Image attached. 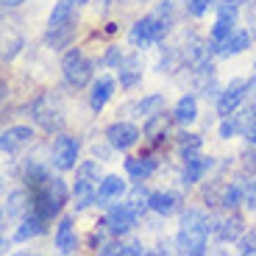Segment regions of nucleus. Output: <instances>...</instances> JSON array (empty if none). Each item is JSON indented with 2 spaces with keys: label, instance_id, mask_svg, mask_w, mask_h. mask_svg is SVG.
<instances>
[{
  "label": "nucleus",
  "instance_id": "obj_22",
  "mask_svg": "<svg viewBox=\"0 0 256 256\" xmlns=\"http://www.w3.org/2000/svg\"><path fill=\"white\" fill-rule=\"evenodd\" d=\"M45 223H48V220L42 218V214L31 212V214H28V218L22 220V226L17 228V234H14V237H17V242H28L31 237H39V234L45 231Z\"/></svg>",
  "mask_w": 256,
  "mask_h": 256
},
{
  "label": "nucleus",
  "instance_id": "obj_31",
  "mask_svg": "<svg viewBox=\"0 0 256 256\" xmlns=\"http://www.w3.org/2000/svg\"><path fill=\"white\" fill-rule=\"evenodd\" d=\"M240 131H242V122H240L237 112H234V114H228V117H223V122H220V136H223V140L237 136Z\"/></svg>",
  "mask_w": 256,
  "mask_h": 256
},
{
  "label": "nucleus",
  "instance_id": "obj_18",
  "mask_svg": "<svg viewBox=\"0 0 256 256\" xmlns=\"http://www.w3.org/2000/svg\"><path fill=\"white\" fill-rule=\"evenodd\" d=\"M154 170H156V159H154V156H131V159H126V173L131 176L134 181L150 178Z\"/></svg>",
  "mask_w": 256,
  "mask_h": 256
},
{
  "label": "nucleus",
  "instance_id": "obj_4",
  "mask_svg": "<svg viewBox=\"0 0 256 256\" xmlns=\"http://www.w3.org/2000/svg\"><path fill=\"white\" fill-rule=\"evenodd\" d=\"M98 178H100L98 162H84L76 167V192H72L76 195V212H84L98 200Z\"/></svg>",
  "mask_w": 256,
  "mask_h": 256
},
{
  "label": "nucleus",
  "instance_id": "obj_6",
  "mask_svg": "<svg viewBox=\"0 0 256 256\" xmlns=\"http://www.w3.org/2000/svg\"><path fill=\"white\" fill-rule=\"evenodd\" d=\"M31 114L45 131H58L64 126V109H62V103H58V98L50 95V92H45V95H39L34 100Z\"/></svg>",
  "mask_w": 256,
  "mask_h": 256
},
{
  "label": "nucleus",
  "instance_id": "obj_30",
  "mask_svg": "<svg viewBox=\"0 0 256 256\" xmlns=\"http://www.w3.org/2000/svg\"><path fill=\"white\" fill-rule=\"evenodd\" d=\"M200 145H204V140H200L198 134H178V148H181V159H186V156H192V154H198L200 150Z\"/></svg>",
  "mask_w": 256,
  "mask_h": 256
},
{
  "label": "nucleus",
  "instance_id": "obj_2",
  "mask_svg": "<svg viewBox=\"0 0 256 256\" xmlns=\"http://www.w3.org/2000/svg\"><path fill=\"white\" fill-rule=\"evenodd\" d=\"M206 237H209V223H206L200 209H186L181 218V228L176 234V245L181 254L200 256L206 254Z\"/></svg>",
  "mask_w": 256,
  "mask_h": 256
},
{
  "label": "nucleus",
  "instance_id": "obj_24",
  "mask_svg": "<svg viewBox=\"0 0 256 256\" xmlns=\"http://www.w3.org/2000/svg\"><path fill=\"white\" fill-rule=\"evenodd\" d=\"M48 176H50V173H48V167L42 164V162H36V159H28V162H26L22 178H26V186H28V190H36V186L42 184Z\"/></svg>",
  "mask_w": 256,
  "mask_h": 256
},
{
  "label": "nucleus",
  "instance_id": "obj_19",
  "mask_svg": "<svg viewBox=\"0 0 256 256\" xmlns=\"http://www.w3.org/2000/svg\"><path fill=\"white\" fill-rule=\"evenodd\" d=\"M56 248L62 250V254H72V250L78 248L76 228H72V218H70V214L58 220V228H56Z\"/></svg>",
  "mask_w": 256,
  "mask_h": 256
},
{
  "label": "nucleus",
  "instance_id": "obj_44",
  "mask_svg": "<svg viewBox=\"0 0 256 256\" xmlns=\"http://www.w3.org/2000/svg\"><path fill=\"white\" fill-rule=\"evenodd\" d=\"M250 90H254V92H256V76H254V78H250Z\"/></svg>",
  "mask_w": 256,
  "mask_h": 256
},
{
  "label": "nucleus",
  "instance_id": "obj_21",
  "mask_svg": "<svg viewBox=\"0 0 256 256\" xmlns=\"http://www.w3.org/2000/svg\"><path fill=\"white\" fill-rule=\"evenodd\" d=\"M248 45H250V34L248 31H234L223 45H218L214 50H218V56L228 58V56H237V53L248 50Z\"/></svg>",
  "mask_w": 256,
  "mask_h": 256
},
{
  "label": "nucleus",
  "instance_id": "obj_3",
  "mask_svg": "<svg viewBox=\"0 0 256 256\" xmlns=\"http://www.w3.org/2000/svg\"><path fill=\"white\" fill-rule=\"evenodd\" d=\"M62 72H64V81L70 84L72 90H84V86L92 81L95 64L86 58V53H84L81 48H72V50H67L62 58Z\"/></svg>",
  "mask_w": 256,
  "mask_h": 256
},
{
  "label": "nucleus",
  "instance_id": "obj_41",
  "mask_svg": "<svg viewBox=\"0 0 256 256\" xmlns=\"http://www.w3.org/2000/svg\"><path fill=\"white\" fill-rule=\"evenodd\" d=\"M248 22H250V31L256 34V0L248 3Z\"/></svg>",
  "mask_w": 256,
  "mask_h": 256
},
{
  "label": "nucleus",
  "instance_id": "obj_33",
  "mask_svg": "<svg viewBox=\"0 0 256 256\" xmlns=\"http://www.w3.org/2000/svg\"><path fill=\"white\" fill-rule=\"evenodd\" d=\"M237 250H240V254H245V256L256 254V228L242 231V237L237 240Z\"/></svg>",
  "mask_w": 256,
  "mask_h": 256
},
{
  "label": "nucleus",
  "instance_id": "obj_12",
  "mask_svg": "<svg viewBox=\"0 0 256 256\" xmlns=\"http://www.w3.org/2000/svg\"><path fill=\"white\" fill-rule=\"evenodd\" d=\"M122 195H126V181L120 178V176H106V178L100 181V186H98V206H109L114 204V200H120Z\"/></svg>",
  "mask_w": 256,
  "mask_h": 256
},
{
  "label": "nucleus",
  "instance_id": "obj_13",
  "mask_svg": "<svg viewBox=\"0 0 256 256\" xmlns=\"http://www.w3.org/2000/svg\"><path fill=\"white\" fill-rule=\"evenodd\" d=\"M181 209V195L176 192H150V212L162 214V218H170Z\"/></svg>",
  "mask_w": 256,
  "mask_h": 256
},
{
  "label": "nucleus",
  "instance_id": "obj_35",
  "mask_svg": "<svg viewBox=\"0 0 256 256\" xmlns=\"http://www.w3.org/2000/svg\"><path fill=\"white\" fill-rule=\"evenodd\" d=\"M212 6H214V0H190V3H186V12H190L192 17H204Z\"/></svg>",
  "mask_w": 256,
  "mask_h": 256
},
{
  "label": "nucleus",
  "instance_id": "obj_27",
  "mask_svg": "<svg viewBox=\"0 0 256 256\" xmlns=\"http://www.w3.org/2000/svg\"><path fill=\"white\" fill-rule=\"evenodd\" d=\"M136 112H140L142 117H154V114H159V112H164V95L142 98V100L136 103Z\"/></svg>",
  "mask_w": 256,
  "mask_h": 256
},
{
  "label": "nucleus",
  "instance_id": "obj_26",
  "mask_svg": "<svg viewBox=\"0 0 256 256\" xmlns=\"http://www.w3.org/2000/svg\"><path fill=\"white\" fill-rule=\"evenodd\" d=\"M234 34V20H228V17H218V22L212 26V50L218 45H223L226 39Z\"/></svg>",
  "mask_w": 256,
  "mask_h": 256
},
{
  "label": "nucleus",
  "instance_id": "obj_36",
  "mask_svg": "<svg viewBox=\"0 0 256 256\" xmlns=\"http://www.w3.org/2000/svg\"><path fill=\"white\" fill-rule=\"evenodd\" d=\"M122 53H120V48H109V50H106V56H103V64H109V67H120L122 64Z\"/></svg>",
  "mask_w": 256,
  "mask_h": 256
},
{
  "label": "nucleus",
  "instance_id": "obj_9",
  "mask_svg": "<svg viewBox=\"0 0 256 256\" xmlns=\"http://www.w3.org/2000/svg\"><path fill=\"white\" fill-rule=\"evenodd\" d=\"M136 220H140V214H136V209L131 204H117L109 209V214H106V228L112 231V234H128V231L136 226Z\"/></svg>",
  "mask_w": 256,
  "mask_h": 256
},
{
  "label": "nucleus",
  "instance_id": "obj_5",
  "mask_svg": "<svg viewBox=\"0 0 256 256\" xmlns=\"http://www.w3.org/2000/svg\"><path fill=\"white\" fill-rule=\"evenodd\" d=\"M167 28H170V22H167L164 17H159V14H148V17H142L140 22L131 28L128 39H131V45L134 48H148V45H154V42H162L164 34H167Z\"/></svg>",
  "mask_w": 256,
  "mask_h": 256
},
{
  "label": "nucleus",
  "instance_id": "obj_16",
  "mask_svg": "<svg viewBox=\"0 0 256 256\" xmlns=\"http://www.w3.org/2000/svg\"><path fill=\"white\" fill-rule=\"evenodd\" d=\"M209 167H212V159L192 154L184 159V176H181V178H184V184H198V181L209 173Z\"/></svg>",
  "mask_w": 256,
  "mask_h": 256
},
{
  "label": "nucleus",
  "instance_id": "obj_23",
  "mask_svg": "<svg viewBox=\"0 0 256 256\" xmlns=\"http://www.w3.org/2000/svg\"><path fill=\"white\" fill-rule=\"evenodd\" d=\"M173 120L181 122V126H190V122L198 120V100H195V95H184L178 103H176Z\"/></svg>",
  "mask_w": 256,
  "mask_h": 256
},
{
  "label": "nucleus",
  "instance_id": "obj_29",
  "mask_svg": "<svg viewBox=\"0 0 256 256\" xmlns=\"http://www.w3.org/2000/svg\"><path fill=\"white\" fill-rule=\"evenodd\" d=\"M142 134L150 136V140L164 136L167 134V117H164V112H159V114H154V117H148V126H145V131H142Z\"/></svg>",
  "mask_w": 256,
  "mask_h": 256
},
{
  "label": "nucleus",
  "instance_id": "obj_8",
  "mask_svg": "<svg viewBox=\"0 0 256 256\" xmlns=\"http://www.w3.org/2000/svg\"><path fill=\"white\" fill-rule=\"evenodd\" d=\"M140 128L134 122H126V120H117L106 128V142H109L114 150H128V148H134L140 142Z\"/></svg>",
  "mask_w": 256,
  "mask_h": 256
},
{
  "label": "nucleus",
  "instance_id": "obj_17",
  "mask_svg": "<svg viewBox=\"0 0 256 256\" xmlns=\"http://www.w3.org/2000/svg\"><path fill=\"white\" fill-rule=\"evenodd\" d=\"M242 218H237V214H228V218L218 220V226H214V234H218L220 242H237L240 237H242Z\"/></svg>",
  "mask_w": 256,
  "mask_h": 256
},
{
  "label": "nucleus",
  "instance_id": "obj_28",
  "mask_svg": "<svg viewBox=\"0 0 256 256\" xmlns=\"http://www.w3.org/2000/svg\"><path fill=\"white\" fill-rule=\"evenodd\" d=\"M242 200H245V186H240V184H226V186H223L220 206H226V209H234V206H240Z\"/></svg>",
  "mask_w": 256,
  "mask_h": 256
},
{
  "label": "nucleus",
  "instance_id": "obj_32",
  "mask_svg": "<svg viewBox=\"0 0 256 256\" xmlns=\"http://www.w3.org/2000/svg\"><path fill=\"white\" fill-rule=\"evenodd\" d=\"M250 3V0H220L218 3V17H228V20H237L240 8Z\"/></svg>",
  "mask_w": 256,
  "mask_h": 256
},
{
  "label": "nucleus",
  "instance_id": "obj_7",
  "mask_svg": "<svg viewBox=\"0 0 256 256\" xmlns=\"http://www.w3.org/2000/svg\"><path fill=\"white\" fill-rule=\"evenodd\" d=\"M53 167L56 170H76V162H78V140L76 136H67V134H58L56 142H53V156H50Z\"/></svg>",
  "mask_w": 256,
  "mask_h": 256
},
{
  "label": "nucleus",
  "instance_id": "obj_15",
  "mask_svg": "<svg viewBox=\"0 0 256 256\" xmlns=\"http://www.w3.org/2000/svg\"><path fill=\"white\" fill-rule=\"evenodd\" d=\"M76 3L72 0H58L50 12V20H48V31H56V28H67L76 26V14H72Z\"/></svg>",
  "mask_w": 256,
  "mask_h": 256
},
{
  "label": "nucleus",
  "instance_id": "obj_14",
  "mask_svg": "<svg viewBox=\"0 0 256 256\" xmlns=\"http://www.w3.org/2000/svg\"><path fill=\"white\" fill-rule=\"evenodd\" d=\"M112 95H114V78L100 76L95 84H92V92H90V106H92V112H100L103 106L109 103Z\"/></svg>",
  "mask_w": 256,
  "mask_h": 256
},
{
  "label": "nucleus",
  "instance_id": "obj_11",
  "mask_svg": "<svg viewBox=\"0 0 256 256\" xmlns=\"http://www.w3.org/2000/svg\"><path fill=\"white\" fill-rule=\"evenodd\" d=\"M31 142H34V128H28V126H12L0 136V148H3L6 156H14L20 148L31 145Z\"/></svg>",
  "mask_w": 256,
  "mask_h": 256
},
{
  "label": "nucleus",
  "instance_id": "obj_20",
  "mask_svg": "<svg viewBox=\"0 0 256 256\" xmlns=\"http://www.w3.org/2000/svg\"><path fill=\"white\" fill-rule=\"evenodd\" d=\"M117 70H120V86L122 90H134L136 84L142 81V64H140L136 56L122 58V64L117 67Z\"/></svg>",
  "mask_w": 256,
  "mask_h": 256
},
{
  "label": "nucleus",
  "instance_id": "obj_10",
  "mask_svg": "<svg viewBox=\"0 0 256 256\" xmlns=\"http://www.w3.org/2000/svg\"><path fill=\"white\" fill-rule=\"evenodd\" d=\"M248 90H250V81L234 78V81H231L228 86L220 92V98H218V114L220 117L234 114V112L240 109V103H242V98H245V92H248Z\"/></svg>",
  "mask_w": 256,
  "mask_h": 256
},
{
  "label": "nucleus",
  "instance_id": "obj_40",
  "mask_svg": "<svg viewBox=\"0 0 256 256\" xmlns=\"http://www.w3.org/2000/svg\"><path fill=\"white\" fill-rule=\"evenodd\" d=\"M120 254H145L142 242H120Z\"/></svg>",
  "mask_w": 256,
  "mask_h": 256
},
{
  "label": "nucleus",
  "instance_id": "obj_43",
  "mask_svg": "<svg viewBox=\"0 0 256 256\" xmlns=\"http://www.w3.org/2000/svg\"><path fill=\"white\" fill-rule=\"evenodd\" d=\"M248 114H250V117H256V100H250V106H248Z\"/></svg>",
  "mask_w": 256,
  "mask_h": 256
},
{
  "label": "nucleus",
  "instance_id": "obj_45",
  "mask_svg": "<svg viewBox=\"0 0 256 256\" xmlns=\"http://www.w3.org/2000/svg\"><path fill=\"white\" fill-rule=\"evenodd\" d=\"M72 3H76V6H84V3H90V0H72Z\"/></svg>",
  "mask_w": 256,
  "mask_h": 256
},
{
  "label": "nucleus",
  "instance_id": "obj_39",
  "mask_svg": "<svg viewBox=\"0 0 256 256\" xmlns=\"http://www.w3.org/2000/svg\"><path fill=\"white\" fill-rule=\"evenodd\" d=\"M242 136L250 142V145H256V117H250V120L242 126Z\"/></svg>",
  "mask_w": 256,
  "mask_h": 256
},
{
  "label": "nucleus",
  "instance_id": "obj_37",
  "mask_svg": "<svg viewBox=\"0 0 256 256\" xmlns=\"http://www.w3.org/2000/svg\"><path fill=\"white\" fill-rule=\"evenodd\" d=\"M248 209H256V178L245 184V200H242Z\"/></svg>",
  "mask_w": 256,
  "mask_h": 256
},
{
  "label": "nucleus",
  "instance_id": "obj_25",
  "mask_svg": "<svg viewBox=\"0 0 256 256\" xmlns=\"http://www.w3.org/2000/svg\"><path fill=\"white\" fill-rule=\"evenodd\" d=\"M26 192L22 190H14V192H8L6 195V204H3V220H14L17 214H22L26 212Z\"/></svg>",
  "mask_w": 256,
  "mask_h": 256
},
{
  "label": "nucleus",
  "instance_id": "obj_34",
  "mask_svg": "<svg viewBox=\"0 0 256 256\" xmlns=\"http://www.w3.org/2000/svg\"><path fill=\"white\" fill-rule=\"evenodd\" d=\"M240 164H242V173H245V176H256V150H254V148L242 150V156H240Z\"/></svg>",
  "mask_w": 256,
  "mask_h": 256
},
{
  "label": "nucleus",
  "instance_id": "obj_42",
  "mask_svg": "<svg viewBox=\"0 0 256 256\" xmlns=\"http://www.w3.org/2000/svg\"><path fill=\"white\" fill-rule=\"evenodd\" d=\"M20 3H26V0H3V6H20Z\"/></svg>",
  "mask_w": 256,
  "mask_h": 256
},
{
  "label": "nucleus",
  "instance_id": "obj_38",
  "mask_svg": "<svg viewBox=\"0 0 256 256\" xmlns=\"http://www.w3.org/2000/svg\"><path fill=\"white\" fill-rule=\"evenodd\" d=\"M20 48H22V39H14L12 45H6V50H3V64H8L14 56L20 53Z\"/></svg>",
  "mask_w": 256,
  "mask_h": 256
},
{
  "label": "nucleus",
  "instance_id": "obj_1",
  "mask_svg": "<svg viewBox=\"0 0 256 256\" xmlns=\"http://www.w3.org/2000/svg\"><path fill=\"white\" fill-rule=\"evenodd\" d=\"M70 198V190L58 176H48L36 190H31V212L42 214L45 220H53L62 212V206Z\"/></svg>",
  "mask_w": 256,
  "mask_h": 256
}]
</instances>
